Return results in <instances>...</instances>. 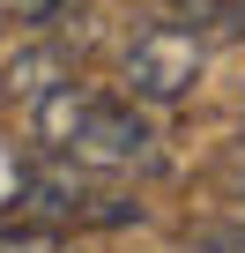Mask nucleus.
Wrapping results in <instances>:
<instances>
[{"label":"nucleus","mask_w":245,"mask_h":253,"mask_svg":"<svg viewBox=\"0 0 245 253\" xmlns=\"http://www.w3.org/2000/svg\"><path fill=\"white\" fill-rule=\"evenodd\" d=\"M30 231H104V223H127L141 216L127 194L97 186V171L82 164H52V171H30L23 179V209H15Z\"/></svg>","instance_id":"f03ea898"},{"label":"nucleus","mask_w":245,"mask_h":253,"mask_svg":"<svg viewBox=\"0 0 245 253\" xmlns=\"http://www.w3.org/2000/svg\"><path fill=\"white\" fill-rule=\"evenodd\" d=\"M0 253H60V231H15L0 238Z\"/></svg>","instance_id":"39448f33"},{"label":"nucleus","mask_w":245,"mask_h":253,"mask_svg":"<svg viewBox=\"0 0 245 253\" xmlns=\"http://www.w3.org/2000/svg\"><path fill=\"white\" fill-rule=\"evenodd\" d=\"M223 15H230V30H245V0H230V8H223Z\"/></svg>","instance_id":"0eeeda50"},{"label":"nucleus","mask_w":245,"mask_h":253,"mask_svg":"<svg viewBox=\"0 0 245 253\" xmlns=\"http://www.w3.org/2000/svg\"><path fill=\"white\" fill-rule=\"evenodd\" d=\"M23 179H30V171H23L15 157H0V216H15V209H23Z\"/></svg>","instance_id":"20e7f679"},{"label":"nucleus","mask_w":245,"mask_h":253,"mask_svg":"<svg viewBox=\"0 0 245 253\" xmlns=\"http://www.w3.org/2000/svg\"><path fill=\"white\" fill-rule=\"evenodd\" d=\"M238 186H245V164H238Z\"/></svg>","instance_id":"6e6552de"},{"label":"nucleus","mask_w":245,"mask_h":253,"mask_svg":"<svg viewBox=\"0 0 245 253\" xmlns=\"http://www.w3.org/2000/svg\"><path fill=\"white\" fill-rule=\"evenodd\" d=\"M60 8V0H0V15H15V23H45Z\"/></svg>","instance_id":"423d86ee"},{"label":"nucleus","mask_w":245,"mask_h":253,"mask_svg":"<svg viewBox=\"0 0 245 253\" xmlns=\"http://www.w3.org/2000/svg\"><path fill=\"white\" fill-rule=\"evenodd\" d=\"M201 67H208V45H201V30H186V23H149L134 45H127V97L134 104H178L193 82H201Z\"/></svg>","instance_id":"7ed1b4c3"},{"label":"nucleus","mask_w":245,"mask_h":253,"mask_svg":"<svg viewBox=\"0 0 245 253\" xmlns=\"http://www.w3.org/2000/svg\"><path fill=\"white\" fill-rule=\"evenodd\" d=\"M37 142H52L67 164L111 179V171H149L156 164V126L141 119L134 97H97L82 82L45 89L37 104Z\"/></svg>","instance_id":"f257e3e1"}]
</instances>
